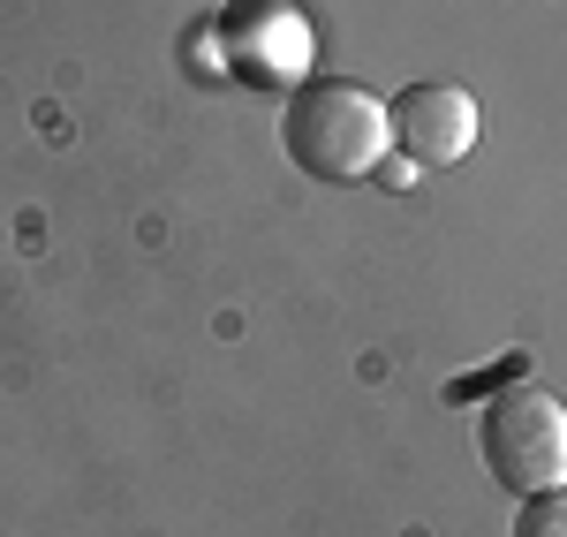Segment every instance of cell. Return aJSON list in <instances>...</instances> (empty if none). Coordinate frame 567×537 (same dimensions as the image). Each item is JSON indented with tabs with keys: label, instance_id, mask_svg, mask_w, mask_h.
I'll list each match as a JSON object with an SVG mask.
<instances>
[{
	"label": "cell",
	"instance_id": "obj_1",
	"mask_svg": "<svg viewBox=\"0 0 567 537\" xmlns=\"http://www.w3.org/2000/svg\"><path fill=\"white\" fill-rule=\"evenodd\" d=\"M280 144L310 182H363V175H379L393 152L386 99L349 84V76H310V84L288 91Z\"/></svg>",
	"mask_w": 567,
	"mask_h": 537
},
{
	"label": "cell",
	"instance_id": "obj_2",
	"mask_svg": "<svg viewBox=\"0 0 567 537\" xmlns=\"http://www.w3.org/2000/svg\"><path fill=\"white\" fill-rule=\"evenodd\" d=\"M477 454L492 469V485L515 499H537V493H560L567 485V409L515 379L507 394H492L477 416Z\"/></svg>",
	"mask_w": 567,
	"mask_h": 537
},
{
	"label": "cell",
	"instance_id": "obj_3",
	"mask_svg": "<svg viewBox=\"0 0 567 537\" xmlns=\"http://www.w3.org/2000/svg\"><path fill=\"white\" fill-rule=\"evenodd\" d=\"M205 39L219 53V76L250 91H296L310 84V53H318V31H310L303 0H227Z\"/></svg>",
	"mask_w": 567,
	"mask_h": 537
},
{
	"label": "cell",
	"instance_id": "obj_4",
	"mask_svg": "<svg viewBox=\"0 0 567 537\" xmlns=\"http://www.w3.org/2000/svg\"><path fill=\"white\" fill-rule=\"evenodd\" d=\"M386 130H393V152L432 175V167H462L477 152V99L462 84H409L386 99Z\"/></svg>",
	"mask_w": 567,
	"mask_h": 537
},
{
	"label": "cell",
	"instance_id": "obj_5",
	"mask_svg": "<svg viewBox=\"0 0 567 537\" xmlns=\"http://www.w3.org/2000/svg\"><path fill=\"white\" fill-rule=\"evenodd\" d=\"M515 537H567V485H560V493L523 499V515H515Z\"/></svg>",
	"mask_w": 567,
	"mask_h": 537
}]
</instances>
